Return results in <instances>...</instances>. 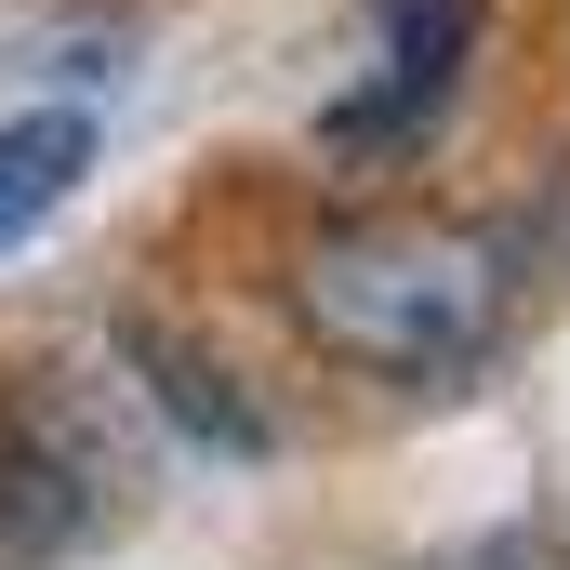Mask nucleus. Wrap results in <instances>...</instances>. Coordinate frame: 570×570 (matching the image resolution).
<instances>
[{
	"label": "nucleus",
	"mask_w": 570,
	"mask_h": 570,
	"mask_svg": "<svg viewBox=\"0 0 570 570\" xmlns=\"http://www.w3.org/2000/svg\"><path fill=\"white\" fill-rule=\"evenodd\" d=\"M531 292H544L531 213H438V199H358L279 266L292 332L385 399L478 385L518 345Z\"/></svg>",
	"instance_id": "nucleus-1"
},
{
	"label": "nucleus",
	"mask_w": 570,
	"mask_h": 570,
	"mask_svg": "<svg viewBox=\"0 0 570 570\" xmlns=\"http://www.w3.org/2000/svg\"><path fill=\"white\" fill-rule=\"evenodd\" d=\"M478 40H491L478 0H358L332 80H318V107H305V146H318L332 173H412V159L464 120Z\"/></svg>",
	"instance_id": "nucleus-2"
},
{
	"label": "nucleus",
	"mask_w": 570,
	"mask_h": 570,
	"mask_svg": "<svg viewBox=\"0 0 570 570\" xmlns=\"http://www.w3.org/2000/svg\"><path fill=\"white\" fill-rule=\"evenodd\" d=\"M120 372H134V399H146V425L173 438V451H213V464H266L279 451V425H266V399L213 358V345H186V332H120Z\"/></svg>",
	"instance_id": "nucleus-3"
},
{
	"label": "nucleus",
	"mask_w": 570,
	"mask_h": 570,
	"mask_svg": "<svg viewBox=\"0 0 570 570\" xmlns=\"http://www.w3.org/2000/svg\"><path fill=\"white\" fill-rule=\"evenodd\" d=\"M80 173H94V107H13L0 120V266L80 199Z\"/></svg>",
	"instance_id": "nucleus-4"
}]
</instances>
